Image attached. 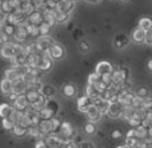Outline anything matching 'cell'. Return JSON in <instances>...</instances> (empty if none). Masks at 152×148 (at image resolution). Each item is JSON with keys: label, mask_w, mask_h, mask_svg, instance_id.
<instances>
[{"label": "cell", "mask_w": 152, "mask_h": 148, "mask_svg": "<svg viewBox=\"0 0 152 148\" xmlns=\"http://www.w3.org/2000/svg\"><path fill=\"white\" fill-rule=\"evenodd\" d=\"M111 77H112V84L118 88L124 87V84L128 80V69L127 68H118L113 69V72L111 74Z\"/></svg>", "instance_id": "cell-1"}, {"label": "cell", "mask_w": 152, "mask_h": 148, "mask_svg": "<svg viewBox=\"0 0 152 148\" xmlns=\"http://www.w3.org/2000/svg\"><path fill=\"white\" fill-rule=\"evenodd\" d=\"M18 77H21V76L18 74V69H16L15 66H12L11 68L5 69V79H7V80H10V82H13V80H16Z\"/></svg>", "instance_id": "cell-25"}, {"label": "cell", "mask_w": 152, "mask_h": 148, "mask_svg": "<svg viewBox=\"0 0 152 148\" xmlns=\"http://www.w3.org/2000/svg\"><path fill=\"white\" fill-rule=\"evenodd\" d=\"M26 98H27V100H28V103H29V106L31 104H35L37 100L40 99V92L39 91H36V90H32V88H27V91H26Z\"/></svg>", "instance_id": "cell-16"}, {"label": "cell", "mask_w": 152, "mask_h": 148, "mask_svg": "<svg viewBox=\"0 0 152 148\" xmlns=\"http://www.w3.org/2000/svg\"><path fill=\"white\" fill-rule=\"evenodd\" d=\"M28 133L29 136H32V138H42L43 139V136H42V133H40V130H39V127L37 125H29L28 127Z\"/></svg>", "instance_id": "cell-30"}, {"label": "cell", "mask_w": 152, "mask_h": 148, "mask_svg": "<svg viewBox=\"0 0 152 148\" xmlns=\"http://www.w3.org/2000/svg\"><path fill=\"white\" fill-rule=\"evenodd\" d=\"M144 43H147V44L152 45V28L148 29V31L145 32V42Z\"/></svg>", "instance_id": "cell-39"}, {"label": "cell", "mask_w": 152, "mask_h": 148, "mask_svg": "<svg viewBox=\"0 0 152 148\" xmlns=\"http://www.w3.org/2000/svg\"><path fill=\"white\" fill-rule=\"evenodd\" d=\"M77 148H95V144L91 143V141H88V140H83L77 146Z\"/></svg>", "instance_id": "cell-37"}, {"label": "cell", "mask_w": 152, "mask_h": 148, "mask_svg": "<svg viewBox=\"0 0 152 148\" xmlns=\"http://www.w3.org/2000/svg\"><path fill=\"white\" fill-rule=\"evenodd\" d=\"M24 52V48L18 43H5L1 47V56L7 59H12L15 55Z\"/></svg>", "instance_id": "cell-2"}, {"label": "cell", "mask_w": 152, "mask_h": 148, "mask_svg": "<svg viewBox=\"0 0 152 148\" xmlns=\"http://www.w3.org/2000/svg\"><path fill=\"white\" fill-rule=\"evenodd\" d=\"M47 53H48V56H50L51 59L59 60V59H61L64 56V48H63V45H61V44L55 43V44L50 48V51H48Z\"/></svg>", "instance_id": "cell-11"}, {"label": "cell", "mask_w": 152, "mask_h": 148, "mask_svg": "<svg viewBox=\"0 0 152 148\" xmlns=\"http://www.w3.org/2000/svg\"><path fill=\"white\" fill-rule=\"evenodd\" d=\"M92 106H94V100H92L91 98H88V96L84 95L77 99V109L80 112H83V114H87V111H88Z\"/></svg>", "instance_id": "cell-8"}, {"label": "cell", "mask_w": 152, "mask_h": 148, "mask_svg": "<svg viewBox=\"0 0 152 148\" xmlns=\"http://www.w3.org/2000/svg\"><path fill=\"white\" fill-rule=\"evenodd\" d=\"M53 44H55V42H53V39L52 37H50V36H40L39 39H37V42H36L37 50H39V52H42V53L48 52L50 48L52 47Z\"/></svg>", "instance_id": "cell-5"}, {"label": "cell", "mask_w": 152, "mask_h": 148, "mask_svg": "<svg viewBox=\"0 0 152 148\" xmlns=\"http://www.w3.org/2000/svg\"><path fill=\"white\" fill-rule=\"evenodd\" d=\"M61 92H63V95L67 96V98H74L76 95V92H77V90H76V87L72 84V83H67V84L63 85Z\"/></svg>", "instance_id": "cell-20"}, {"label": "cell", "mask_w": 152, "mask_h": 148, "mask_svg": "<svg viewBox=\"0 0 152 148\" xmlns=\"http://www.w3.org/2000/svg\"><path fill=\"white\" fill-rule=\"evenodd\" d=\"M59 136L61 140H72L75 136V130L72 127L71 123L68 122H61V127L59 131Z\"/></svg>", "instance_id": "cell-3"}, {"label": "cell", "mask_w": 152, "mask_h": 148, "mask_svg": "<svg viewBox=\"0 0 152 148\" xmlns=\"http://www.w3.org/2000/svg\"><path fill=\"white\" fill-rule=\"evenodd\" d=\"M135 96L140 98L142 100L150 99V91H148V88H145V87H139L136 90V92H135Z\"/></svg>", "instance_id": "cell-29"}, {"label": "cell", "mask_w": 152, "mask_h": 148, "mask_svg": "<svg viewBox=\"0 0 152 148\" xmlns=\"http://www.w3.org/2000/svg\"><path fill=\"white\" fill-rule=\"evenodd\" d=\"M75 3L74 1H58L55 5V9L59 11L61 13H66V15H69L71 11L74 9Z\"/></svg>", "instance_id": "cell-14"}, {"label": "cell", "mask_w": 152, "mask_h": 148, "mask_svg": "<svg viewBox=\"0 0 152 148\" xmlns=\"http://www.w3.org/2000/svg\"><path fill=\"white\" fill-rule=\"evenodd\" d=\"M145 32H147V31H143L142 28H139V27H137V28L134 31V34H132V39H134V42L144 43L145 42Z\"/></svg>", "instance_id": "cell-23"}, {"label": "cell", "mask_w": 152, "mask_h": 148, "mask_svg": "<svg viewBox=\"0 0 152 148\" xmlns=\"http://www.w3.org/2000/svg\"><path fill=\"white\" fill-rule=\"evenodd\" d=\"M12 132H13V135L15 136H24V135H27V132H28V128H26V127H23V125H20V124H15L13 125V128H12Z\"/></svg>", "instance_id": "cell-28"}, {"label": "cell", "mask_w": 152, "mask_h": 148, "mask_svg": "<svg viewBox=\"0 0 152 148\" xmlns=\"http://www.w3.org/2000/svg\"><path fill=\"white\" fill-rule=\"evenodd\" d=\"M13 125H15V123H13L11 119H3V127H4L5 130H11V131H12Z\"/></svg>", "instance_id": "cell-36"}, {"label": "cell", "mask_w": 152, "mask_h": 148, "mask_svg": "<svg viewBox=\"0 0 152 148\" xmlns=\"http://www.w3.org/2000/svg\"><path fill=\"white\" fill-rule=\"evenodd\" d=\"M37 127H39L40 133H42L43 138H45V136L53 133L52 124H51V119L50 120H40V123H39V125H37Z\"/></svg>", "instance_id": "cell-15"}, {"label": "cell", "mask_w": 152, "mask_h": 148, "mask_svg": "<svg viewBox=\"0 0 152 148\" xmlns=\"http://www.w3.org/2000/svg\"><path fill=\"white\" fill-rule=\"evenodd\" d=\"M100 82V75L96 72H92L88 76V84H97Z\"/></svg>", "instance_id": "cell-35"}, {"label": "cell", "mask_w": 152, "mask_h": 148, "mask_svg": "<svg viewBox=\"0 0 152 148\" xmlns=\"http://www.w3.org/2000/svg\"><path fill=\"white\" fill-rule=\"evenodd\" d=\"M135 109L132 108V107H128V108H124L123 107V112H121V117L126 120H129L132 117V115H134Z\"/></svg>", "instance_id": "cell-33"}, {"label": "cell", "mask_w": 152, "mask_h": 148, "mask_svg": "<svg viewBox=\"0 0 152 148\" xmlns=\"http://www.w3.org/2000/svg\"><path fill=\"white\" fill-rule=\"evenodd\" d=\"M0 90H1V92L5 93V95L12 93V82H10V80H7L4 77V79L1 80V83H0Z\"/></svg>", "instance_id": "cell-26"}, {"label": "cell", "mask_w": 152, "mask_h": 148, "mask_svg": "<svg viewBox=\"0 0 152 148\" xmlns=\"http://www.w3.org/2000/svg\"><path fill=\"white\" fill-rule=\"evenodd\" d=\"M118 148H129V147L126 146V144H120V146H118Z\"/></svg>", "instance_id": "cell-44"}, {"label": "cell", "mask_w": 152, "mask_h": 148, "mask_svg": "<svg viewBox=\"0 0 152 148\" xmlns=\"http://www.w3.org/2000/svg\"><path fill=\"white\" fill-rule=\"evenodd\" d=\"M51 67H52V59L48 56L47 52L42 53V56L39 59V63H37V69L39 71H47Z\"/></svg>", "instance_id": "cell-12"}, {"label": "cell", "mask_w": 152, "mask_h": 148, "mask_svg": "<svg viewBox=\"0 0 152 148\" xmlns=\"http://www.w3.org/2000/svg\"><path fill=\"white\" fill-rule=\"evenodd\" d=\"M148 138L152 139V125H151L150 128H148Z\"/></svg>", "instance_id": "cell-43"}, {"label": "cell", "mask_w": 152, "mask_h": 148, "mask_svg": "<svg viewBox=\"0 0 152 148\" xmlns=\"http://www.w3.org/2000/svg\"><path fill=\"white\" fill-rule=\"evenodd\" d=\"M79 48H80L83 52H86V51H88L89 50V44L87 42H81L80 43V45H79Z\"/></svg>", "instance_id": "cell-40"}, {"label": "cell", "mask_w": 152, "mask_h": 148, "mask_svg": "<svg viewBox=\"0 0 152 148\" xmlns=\"http://www.w3.org/2000/svg\"><path fill=\"white\" fill-rule=\"evenodd\" d=\"M120 1H126V0H120Z\"/></svg>", "instance_id": "cell-46"}, {"label": "cell", "mask_w": 152, "mask_h": 148, "mask_svg": "<svg viewBox=\"0 0 152 148\" xmlns=\"http://www.w3.org/2000/svg\"><path fill=\"white\" fill-rule=\"evenodd\" d=\"M113 44H115V47L118 48V50H121V48H124L128 44V37H127L126 35H118V36L115 37Z\"/></svg>", "instance_id": "cell-24"}, {"label": "cell", "mask_w": 152, "mask_h": 148, "mask_svg": "<svg viewBox=\"0 0 152 148\" xmlns=\"http://www.w3.org/2000/svg\"><path fill=\"white\" fill-rule=\"evenodd\" d=\"M86 115H87V119H88V122L95 123V124H96L97 122H100V120H102V117H103V114L95 106H92L91 108L87 111Z\"/></svg>", "instance_id": "cell-13"}, {"label": "cell", "mask_w": 152, "mask_h": 148, "mask_svg": "<svg viewBox=\"0 0 152 148\" xmlns=\"http://www.w3.org/2000/svg\"><path fill=\"white\" fill-rule=\"evenodd\" d=\"M15 112V108L13 106H10V104H0V116L3 119H8L11 117Z\"/></svg>", "instance_id": "cell-17"}, {"label": "cell", "mask_w": 152, "mask_h": 148, "mask_svg": "<svg viewBox=\"0 0 152 148\" xmlns=\"http://www.w3.org/2000/svg\"><path fill=\"white\" fill-rule=\"evenodd\" d=\"M121 112H123V106H121L119 101H111L110 106H108V109L105 112L110 119H118V117H121Z\"/></svg>", "instance_id": "cell-4"}, {"label": "cell", "mask_w": 152, "mask_h": 148, "mask_svg": "<svg viewBox=\"0 0 152 148\" xmlns=\"http://www.w3.org/2000/svg\"><path fill=\"white\" fill-rule=\"evenodd\" d=\"M86 1H88V3H97L99 0H86Z\"/></svg>", "instance_id": "cell-45"}, {"label": "cell", "mask_w": 152, "mask_h": 148, "mask_svg": "<svg viewBox=\"0 0 152 148\" xmlns=\"http://www.w3.org/2000/svg\"><path fill=\"white\" fill-rule=\"evenodd\" d=\"M29 107V103L27 100L26 95H18L15 99V103H13V108L18 112H26L27 108Z\"/></svg>", "instance_id": "cell-7"}, {"label": "cell", "mask_w": 152, "mask_h": 148, "mask_svg": "<svg viewBox=\"0 0 152 148\" xmlns=\"http://www.w3.org/2000/svg\"><path fill=\"white\" fill-rule=\"evenodd\" d=\"M121 136H123V133H121L120 130H113L112 132H111V138L115 139V140H118V139H120Z\"/></svg>", "instance_id": "cell-38"}, {"label": "cell", "mask_w": 152, "mask_h": 148, "mask_svg": "<svg viewBox=\"0 0 152 148\" xmlns=\"http://www.w3.org/2000/svg\"><path fill=\"white\" fill-rule=\"evenodd\" d=\"M51 124H52V131L55 135H58V132L60 131V127H61V122L58 119L56 116H53L52 119H51Z\"/></svg>", "instance_id": "cell-31"}, {"label": "cell", "mask_w": 152, "mask_h": 148, "mask_svg": "<svg viewBox=\"0 0 152 148\" xmlns=\"http://www.w3.org/2000/svg\"><path fill=\"white\" fill-rule=\"evenodd\" d=\"M84 132H86L87 135H95V133H96V124L88 122L84 125Z\"/></svg>", "instance_id": "cell-32"}, {"label": "cell", "mask_w": 152, "mask_h": 148, "mask_svg": "<svg viewBox=\"0 0 152 148\" xmlns=\"http://www.w3.org/2000/svg\"><path fill=\"white\" fill-rule=\"evenodd\" d=\"M36 148H48L47 144H45V141H44V139H39V140H37Z\"/></svg>", "instance_id": "cell-41"}, {"label": "cell", "mask_w": 152, "mask_h": 148, "mask_svg": "<svg viewBox=\"0 0 152 148\" xmlns=\"http://www.w3.org/2000/svg\"><path fill=\"white\" fill-rule=\"evenodd\" d=\"M27 91V84L23 77H18L12 82V93L15 95H24Z\"/></svg>", "instance_id": "cell-10"}, {"label": "cell", "mask_w": 152, "mask_h": 148, "mask_svg": "<svg viewBox=\"0 0 152 148\" xmlns=\"http://www.w3.org/2000/svg\"><path fill=\"white\" fill-rule=\"evenodd\" d=\"M139 28H142L143 31H148L152 28V19L151 17H142L139 20Z\"/></svg>", "instance_id": "cell-27"}, {"label": "cell", "mask_w": 152, "mask_h": 148, "mask_svg": "<svg viewBox=\"0 0 152 148\" xmlns=\"http://www.w3.org/2000/svg\"><path fill=\"white\" fill-rule=\"evenodd\" d=\"M147 69L150 72H152V59H150V60H148V63H147Z\"/></svg>", "instance_id": "cell-42"}, {"label": "cell", "mask_w": 152, "mask_h": 148, "mask_svg": "<svg viewBox=\"0 0 152 148\" xmlns=\"http://www.w3.org/2000/svg\"><path fill=\"white\" fill-rule=\"evenodd\" d=\"M94 106L96 107L97 109H99L100 112H102L103 115L107 112V109H108V106H110V101H107V100H104L103 98H97V99H95L94 100Z\"/></svg>", "instance_id": "cell-19"}, {"label": "cell", "mask_w": 152, "mask_h": 148, "mask_svg": "<svg viewBox=\"0 0 152 148\" xmlns=\"http://www.w3.org/2000/svg\"><path fill=\"white\" fill-rule=\"evenodd\" d=\"M118 91H119V88L112 84V85H110V87H107L102 93H100V98H103L104 100L110 101V103L111 101H115L116 95H118Z\"/></svg>", "instance_id": "cell-9"}, {"label": "cell", "mask_w": 152, "mask_h": 148, "mask_svg": "<svg viewBox=\"0 0 152 148\" xmlns=\"http://www.w3.org/2000/svg\"><path fill=\"white\" fill-rule=\"evenodd\" d=\"M44 107L53 115V116H56V114H58V111H59V103L55 100V99H53V98L52 99H47Z\"/></svg>", "instance_id": "cell-22"}, {"label": "cell", "mask_w": 152, "mask_h": 148, "mask_svg": "<svg viewBox=\"0 0 152 148\" xmlns=\"http://www.w3.org/2000/svg\"><path fill=\"white\" fill-rule=\"evenodd\" d=\"M86 96H88L92 100H95V99L100 98V91L97 90L95 84H88L86 88Z\"/></svg>", "instance_id": "cell-21"}, {"label": "cell", "mask_w": 152, "mask_h": 148, "mask_svg": "<svg viewBox=\"0 0 152 148\" xmlns=\"http://www.w3.org/2000/svg\"><path fill=\"white\" fill-rule=\"evenodd\" d=\"M50 29H51V26H48V24L44 23V21H43V23L39 26V32H40V35H42V36H48Z\"/></svg>", "instance_id": "cell-34"}, {"label": "cell", "mask_w": 152, "mask_h": 148, "mask_svg": "<svg viewBox=\"0 0 152 148\" xmlns=\"http://www.w3.org/2000/svg\"><path fill=\"white\" fill-rule=\"evenodd\" d=\"M95 72L99 74L100 76H104V75H110L113 72V66L110 63V61H99L96 64V68H95Z\"/></svg>", "instance_id": "cell-6"}, {"label": "cell", "mask_w": 152, "mask_h": 148, "mask_svg": "<svg viewBox=\"0 0 152 148\" xmlns=\"http://www.w3.org/2000/svg\"><path fill=\"white\" fill-rule=\"evenodd\" d=\"M55 88L50 84H42V88H40V95L44 96L45 99H52L53 95H55Z\"/></svg>", "instance_id": "cell-18"}]
</instances>
